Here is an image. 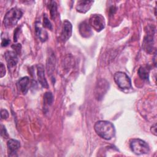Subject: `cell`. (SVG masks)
I'll use <instances>...</instances> for the list:
<instances>
[{"label": "cell", "instance_id": "6da1fadb", "mask_svg": "<svg viewBox=\"0 0 157 157\" xmlns=\"http://www.w3.org/2000/svg\"><path fill=\"white\" fill-rule=\"evenodd\" d=\"M94 128L96 134L104 139L110 140L115 135L114 125L110 121H98L95 123Z\"/></svg>", "mask_w": 157, "mask_h": 157}, {"label": "cell", "instance_id": "7a4b0ae2", "mask_svg": "<svg viewBox=\"0 0 157 157\" xmlns=\"http://www.w3.org/2000/svg\"><path fill=\"white\" fill-rule=\"evenodd\" d=\"M23 15V12L17 7L10 9L5 15L3 20V24L6 28H10L17 25Z\"/></svg>", "mask_w": 157, "mask_h": 157}, {"label": "cell", "instance_id": "3957f363", "mask_svg": "<svg viewBox=\"0 0 157 157\" xmlns=\"http://www.w3.org/2000/svg\"><path fill=\"white\" fill-rule=\"evenodd\" d=\"M129 145L132 152L137 155L147 154L150 151V147L148 144L140 139H131Z\"/></svg>", "mask_w": 157, "mask_h": 157}, {"label": "cell", "instance_id": "277c9868", "mask_svg": "<svg viewBox=\"0 0 157 157\" xmlns=\"http://www.w3.org/2000/svg\"><path fill=\"white\" fill-rule=\"evenodd\" d=\"M113 78L116 84L121 89H129L132 87L131 80L126 73L120 71L117 72L114 74Z\"/></svg>", "mask_w": 157, "mask_h": 157}, {"label": "cell", "instance_id": "5b68a950", "mask_svg": "<svg viewBox=\"0 0 157 157\" xmlns=\"http://www.w3.org/2000/svg\"><path fill=\"white\" fill-rule=\"evenodd\" d=\"M155 34V28H153V26H149L147 29V33L144 37L142 46L144 50L146 51L147 53H150L152 52L153 48V44H154V36Z\"/></svg>", "mask_w": 157, "mask_h": 157}, {"label": "cell", "instance_id": "8992f818", "mask_svg": "<svg viewBox=\"0 0 157 157\" xmlns=\"http://www.w3.org/2000/svg\"><path fill=\"white\" fill-rule=\"evenodd\" d=\"M89 25L96 31L99 32L105 27V19L104 17L100 14H93L90 18Z\"/></svg>", "mask_w": 157, "mask_h": 157}, {"label": "cell", "instance_id": "52a82bcc", "mask_svg": "<svg viewBox=\"0 0 157 157\" xmlns=\"http://www.w3.org/2000/svg\"><path fill=\"white\" fill-rule=\"evenodd\" d=\"M109 89V82L103 78L98 80L95 87V96L98 100L102 99L104 95Z\"/></svg>", "mask_w": 157, "mask_h": 157}, {"label": "cell", "instance_id": "ba28073f", "mask_svg": "<svg viewBox=\"0 0 157 157\" xmlns=\"http://www.w3.org/2000/svg\"><path fill=\"white\" fill-rule=\"evenodd\" d=\"M72 26L71 22L68 20H64L63 23L61 33V39L63 42L67 41L71 36Z\"/></svg>", "mask_w": 157, "mask_h": 157}, {"label": "cell", "instance_id": "9c48e42d", "mask_svg": "<svg viewBox=\"0 0 157 157\" xmlns=\"http://www.w3.org/2000/svg\"><path fill=\"white\" fill-rule=\"evenodd\" d=\"M4 57L9 68H12L16 66L18 61V54L13 51H7L4 54Z\"/></svg>", "mask_w": 157, "mask_h": 157}, {"label": "cell", "instance_id": "30bf717a", "mask_svg": "<svg viewBox=\"0 0 157 157\" xmlns=\"http://www.w3.org/2000/svg\"><path fill=\"white\" fill-rule=\"evenodd\" d=\"M30 80L28 77H23L20 78L17 82L18 90L23 94H25L29 88Z\"/></svg>", "mask_w": 157, "mask_h": 157}, {"label": "cell", "instance_id": "8fae6325", "mask_svg": "<svg viewBox=\"0 0 157 157\" xmlns=\"http://www.w3.org/2000/svg\"><path fill=\"white\" fill-rule=\"evenodd\" d=\"M36 67H37V75L39 82L44 88H48V85L45 77L44 67L43 65L39 64L36 66Z\"/></svg>", "mask_w": 157, "mask_h": 157}, {"label": "cell", "instance_id": "7c38bea8", "mask_svg": "<svg viewBox=\"0 0 157 157\" xmlns=\"http://www.w3.org/2000/svg\"><path fill=\"white\" fill-rule=\"evenodd\" d=\"M9 156L16 155V153L20 147V142L15 139H10L7 143Z\"/></svg>", "mask_w": 157, "mask_h": 157}, {"label": "cell", "instance_id": "4fadbf2b", "mask_svg": "<svg viewBox=\"0 0 157 157\" xmlns=\"http://www.w3.org/2000/svg\"><path fill=\"white\" fill-rule=\"evenodd\" d=\"M93 2V1H78L76 5V10L80 13H86L90 9Z\"/></svg>", "mask_w": 157, "mask_h": 157}, {"label": "cell", "instance_id": "5bb4252c", "mask_svg": "<svg viewBox=\"0 0 157 157\" xmlns=\"http://www.w3.org/2000/svg\"><path fill=\"white\" fill-rule=\"evenodd\" d=\"M35 31L36 36L42 42H45L48 39V34L40 26V23L36 22L35 25Z\"/></svg>", "mask_w": 157, "mask_h": 157}, {"label": "cell", "instance_id": "9a60e30c", "mask_svg": "<svg viewBox=\"0 0 157 157\" xmlns=\"http://www.w3.org/2000/svg\"><path fill=\"white\" fill-rule=\"evenodd\" d=\"M80 34L84 37H89L92 35V31L90 26L86 21H83L79 25Z\"/></svg>", "mask_w": 157, "mask_h": 157}, {"label": "cell", "instance_id": "2e32d148", "mask_svg": "<svg viewBox=\"0 0 157 157\" xmlns=\"http://www.w3.org/2000/svg\"><path fill=\"white\" fill-rule=\"evenodd\" d=\"M150 68L147 66H141L138 70V75L139 77L144 80H148L149 78Z\"/></svg>", "mask_w": 157, "mask_h": 157}, {"label": "cell", "instance_id": "e0dca14e", "mask_svg": "<svg viewBox=\"0 0 157 157\" xmlns=\"http://www.w3.org/2000/svg\"><path fill=\"white\" fill-rule=\"evenodd\" d=\"M48 8L50 10V16L52 19L54 20L57 15V6L55 1H50L49 4L48 5Z\"/></svg>", "mask_w": 157, "mask_h": 157}, {"label": "cell", "instance_id": "ac0fdd59", "mask_svg": "<svg viewBox=\"0 0 157 157\" xmlns=\"http://www.w3.org/2000/svg\"><path fill=\"white\" fill-rule=\"evenodd\" d=\"M53 102V96L51 92H46L44 95V104L45 106H50Z\"/></svg>", "mask_w": 157, "mask_h": 157}, {"label": "cell", "instance_id": "d6986e66", "mask_svg": "<svg viewBox=\"0 0 157 157\" xmlns=\"http://www.w3.org/2000/svg\"><path fill=\"white\" fill-rule=\"evenodd\" d=\"M43 26L45 27V28H48V29H50V30L52 29V25L50 21H49L48 17L45 15H45L44 16Z\"/></svg>", "mask_w": 157, "mask_h": 157}, {"label": "cell", "instance_id": "ffe728a7", "mask_svg": "<svg viewBox=\"0 0 157 157\" xmlns=\"http://www.w3.org/2000/svg\"><path fill=\"white\" fill-rule=\"evenodd\" d=\"M10 42V40L8 38V37L5 36V34H2V35H1V46L6 47L9 44Z\"/></svg>", "mask_w": 157, "mask_h": 157}, {"label": "cell", "instance_id": "44dd1931", "mask_svg": "<svg viewBox=\"0 0 157 157\" xmlns=\"http://www.w3.org/2000/svg\"><path fill=\"white\" fill-rule=\"evenodd\" d=\"M1 136L4 139H7L9 137V134L7 132V130L3 125H1Z\"/></svg>", "mask_w": 157, "mask_h": 157}, {"label": "cell", "instance_id": "7402d4cb", "mask_svg": "<svg viewBox=\"0 0 157 157\" xmlns=\"http://www.w3.org/2000/svg\"><path fill=\"white\" fill-rule=\"evenodd\" d=\"M12 48H13L15 50L14 52H15L18 55L20 53L21 46L20 44H13V45H12Z\"/></svg>", "mask_w": 157, "mask_h": 157}, {"label": "cell", "instance_id": "603a6c76", "mask_svg": "<svg viewBox=\"0 0 157 157\" xmlns=\"http://www.w3.org/2000/svg\"><path fill=\"white\" fill-rule=\"evenodd\" d=\"M1 116L2 119H7L9 117V112L6 109H2L1 110Z\"/></svg>", "mask_w": 157, "mask_h": 157}, {"label": "cell", "instance_id": "cb8c5ba5", "mask_svg": "<svg viewBox=\"0 0 157 157\" xmlns=\"http://www.w3.org/2000/svg\"><path fill=\"white\" fill-rule=\"evenodd\" d=\"M0 72H1V77H3L6 74V67L3 64V63H1L0 66Z\"/></svg>", "mask_w": 157, "mask_h": 157}, {"label": "cell", "instance_id": "d4e9b609", "mask_svg": "<svg viewBox=\"0 0 157 157\" xmlns=\"http://www.w3.org/2000/svg\"><path fill=\"white\" fill-rule=\"evenodd\" d=\"M20 28H17L15 31H14V37H13V40L14 42H17V39H18V34L19 33V31H20Z\"/></svg>", "mask_w": 157, "mask_h": 157}, {"label": "cell", "instance_id": "484cf974", "mask_svg": "<svg viewBox=\"0 0 157 157\" xmlns=\"http://www.w3.org/2000/svg\"><path fill=\"white\" fill-rule=\"evenodd\" d=\"M151 132L155 135L156 136V124L155 123L151 127Z\"/></svg>", "mask_w": 157, "mask_h": 157}]
</instances>
